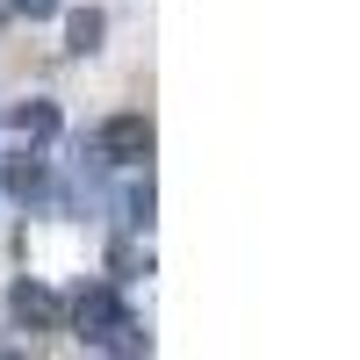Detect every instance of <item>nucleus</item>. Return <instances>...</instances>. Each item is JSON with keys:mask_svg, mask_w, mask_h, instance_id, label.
Listing matches in <instances>:
<instances>
[{"mask_svg": "<svg viewBox=\"0 0 360 360\" xmlns=\"http://www.w3.org/2000/svg\"><path fill=\"white\" fill-rule=\"evenodd\" d=\"M123 224H152V173L130 180V195H123Z\"/></svg>", "mask_w": 360, "mask_h": 360, "instance_id": "obj_7", "label": "nucleus"}, {"mask_svg": "<svg viewBox=\"0 0 360 360\" xmlns=\"http://www.w3.org/2000/svg\"><path fill=\"white\" fill-rule=\"evenodd\" d=\"M8 195L37 202V195H44V166H37V159H15V166H8Z\"/></svg>", "mask_w": 360, "mask_h": 360, "instance_id": "obj_6", "label": "nucleus"}, {"mask_svg": "<svg viewBox=\"0 0 360 360\" xmlns=\"http://www.w3.org/2000/svg\"><path fill=\"white\" fill-rule=\"evenodd\" d=\"M8 310H15L22 332H58V324H65V303H58L44 281H15L8 288Z\"/></svg>", "mask_w": 360, "mask_h": 360, "instance_id": "obj_3", "label": "nucleus"}, {"mask_svg": "<svg viewBox=\"0 0 360 360\" xmlns=\"http://www.w3.org/2000/svg\"><path fill=\"white\" fill-rule=\"evenodd\" d=\"M15 130L37 137V144H51L58 130H65V115H58V101H22V108H15Z\"/></svg>", "mask_w": 360, "mask_h": 360, "instance_id": "obj_5", "label": "nucleus"}, {"mask_svg": "<svg viewBox=\"0 0 360 360\" xmlns=\"http://www.w3.org/2000/svg\"><path fill=\"white\" fill-rule=\"evenodd\" d=\"M15 15H29V22H44V15H58V0H15Z\"/></svg>", "mask_w": 360, "mask_h": 360, "instance_id": "obj_8", "label": "nucleus"}, {"mask_svg": "<svg viewBox=\"0 0 360 360\" xmlns=\"http://www.w3.org/2000/svg\"><path fill=\"white\" fill-rule=\"evenodd\" d=\"M72 324H79V339L108 346L115 360H137V339H130L137 324H130L123 303H115V288H101V281H94V288H79V295H72Z\"/></svg>", "mask_w": 360, "mask_h": 360, "instance_id": "obj_1", "label": "nucleus"}, {"mask_svg": "<svg viewBox=\"0 0 360 360\" xmlns=\"http://www.w3.org/2000/svg\"><path fill=\"white\" fill-rule=\"evenodd\" d=\"M94 159L115 166V173H144V159H152V115H137V108L108 115L94 130Z\"/></svg>", "mask_w": 360, "mask_h": 360, "instance_id": "obj_2", "label": "nucleus"}, {"mask_svg": "<svg viewBox=\"0 0 360 360\" xmlns=\"http://www.w3.org/2000/svg\"><path fill=\"white\" fill-rule=\"evenodd\" d=\"M101 37H108V15H101V8H72V15H65V51H72V58H94Z\"/></svg>", "mask_w": 360, "mask_h": 360, "instance_id": "obj_4", "label": "nucleus"}]
</instances>
